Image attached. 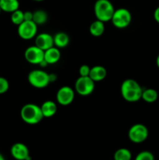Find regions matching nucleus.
Here are the masks:
<instances>
[{
  "label": "nucleus",
  "mask_w": 159,
  "mask_h": 160,
  "mask_svg": "<svg viewBox=\"0 0 159 160\" xmlns=\"http://www.w3.org/2000/svg\"><path fill=\"white\" fill-rule=\"evenodd\" d=\"M143 89L137 81L133 79H126L121 85L123 98L129 102H135L141 99Z\"/></svg>",
  "instance_id": "1"
},
{
  "label": "nucleus",
  "mask_w": 159,
  "mask_h": 160,
  "mask_svg": "<svg viewBox=\"0 0 159 160\" xmlns=\"http://www.w3.org/2000/svg\"><path fill=\"white\" fill-rule=\"evenodd\" d=\"M20 117L23 122L30 125H35L40 123L44 118L41 106L36 104L29 103L22 107L20 110Z\"/></svg>",
  "instance_id": "2"
},
{
  "label": "nucleus",
  "mask_w": 159,
  "mask_h": 160,
  "mask_svg": "<svg viewBox=\"0 0 159 160\" xmlns=\"http://www.w3.org/2000/svg\"><path fill=\"white\" fill-rule=\"evenodd\" d=\"M94 10L97 20L104 23L110 21L115 12L113 5L109 0H97Z\"/></svg>",
  "instance_id": "3"
},
{
  "label": "nucleus",
  "mask_w": 159,
  "mask_h": 160,
  "mask_svg": "<svg viewBox=\"0 0 159 160\" xmlns=\"http://www.w3.org/2000/svg\"><path fill=\"white\" fill-rule=\"evenodd\" d=\"M132 16L130 12L125 8H119L118 9H115L111 21L115 28L123 29L130 24Z\"/></svg>",
  "instance_id": "4"
},
{
  "label": "nucleus",
  "mask_w": 159,
  "mask_h": 160,
  "mask_svg": "<svg viewBox=\"0 0 159 160\" xmlns=\"http://www.w3.org/2000/svg\"><path fill=\"white\" fill-rule=\"evenodd\" d=\"M28 81L36 88H44L50 84L48 73L41 70H32L28 74Z\"/></svg>",
  "instance_id": "5"
},
{
  "label": "nucleus",
  "mask_w": 159,
  "mask_h": 160,
  "mask_svg": "<svg viewBox=\"0 0 159 160\" xmlns=\"http://www.w3.org/2000/svg\"><path fill=\"white\" fill-rule=\"evenodd\" d=\"M148 134V129L145 125L142 123H136L129 128L128 137L133 143L140 144L147 140Z\"/></svg>",
  "instance_id": "6"
},
{
  "label": "nucleus",
  "mask_w": 159,
  "mask_h": 160,
  "mask_svg": "<svg viewBox=\"0 0 159 160\" xmlns=\"http://www.w3.org/2000/svg\"><path fill=\"white\" fill-rule=\"evenodd\" d=\"M75 90L79 95L87 96L94 90V81L90 77H80L75 83Z\"/></svg>",
  "instance_id": "7"
},
{
  "label": "nucleus",
  "mask_w": 159,
  "mask_h": 160,
  "mask_svg": "<svg viewBox=\"0 0 159 160\" xmlns=\"http://www.w3.org/2000/svg\"><path fill=\"white\" fill-rule=\"evenodd\" d=\"M19 36L23 40H30L34 38L37 32V25L33 20L23 21L18 26Z\"/></svg>",
  "instance_id": "8"
},
{
  "label": "nucleus",
  "mask_w": 159,
  "mask_h": 160,
  "mask_svg": "<svg viewBox=\"0 0 159 160\" xmlns=\"http://www.w3.org/2000/svg\"><path fill=\"white\" fill-rule=\"evenodd\" d=\"M45 51L41 49L36 45L30 46L25 50L24 57L29 63L39 65L41 61L44 60Z\"/></svg>",
  "instance_id": "9"
},
{
  "label": "nucleus",
  "mask_w": 159,
  "mask_h": 160,
  "mask_svg": "<svg viewBox=\"0 0 159 160\" xmlns=\"http://www.w3.org/2000/svg\"><path fill=\"white\" fill-rule=\"evenodd\" d=\"M74 97V91L69 86H63V87L60 88L56 94L57 102L63 106H69L73 102Z\"/></svg>",
  "instance_id": "10"
},
{
  "label": "nucleus",
  "mask_w": 159,
  "mask_h": 160,
  "mask_svg": "<svg viewBox=\"0 0 159 160\" xmlns=\"http://www.w3.org/2000/svg\"><path fill=\"white\" fill-rule=\"evenodd\" d=\"M10 153L16 160H31L29 149L26 145L20 142H17L12 145Z\"/></svg>",
  "instance_id": "11"
},
{
  "label": "nucleus",
  "mask_w": 159,
  "mask_h": 160,
  "mask_svg": "<svg viewBox=\"0 0 159 160\" xmlns=\"http://www.w3.org/2000/svg\"><path fill=\"white\" fill-rule=\"evenodd\" d=\"M35 45L42 49L43 51L48 49L54 46V39L53 36L48 33H42L36 36Z\"/></svg>",
  "instance_id": "12"
},
{
  "label": "nucleus",
  "mask_w": 159,
  "mask_h": 160,
  "mask_svg": "<svg viewBox=\"0 0 159 160\" xmlns=\"http://www.w3.org/2000/svg\"><path fill=\"white\" fill-rule=\"evenodd\" d=\"M61 58V52L57 47H51L45 51L44 59L48 64H55L59 62Z\"/></svg>",
  "instance_id": "13"
},
{
  "label": "nucleus",
  "mask_w": 159,
  "mask_h": 160,
  "mask_svg": "<svg viewBox=\"0 0 159 160\" xmlns=\"http://www.w3.org/2000/svg\"><path fill=\"white\" fill-rule=\"evenodd\" d=\"M106 75H107V70L102 66H94L90 68V73H89L90 78L94 82L103 81L105 78Z\"/></svg>",
  "instance_id": "14"
},
{
  "label": "nucleus",
  "mask_w": 159,
  "mask_h": 160,
  "mask_svg": "<svg viewBox=\"0 0 159 160\" xmlns=\"http://www.w3.org/2000/svg\"><path fill=\"white\" fill-rule=\"evenodd\" d=\"M20 2L18 0H0V8L5 12L12 13L19 9Z\"/></svg>",
  "instance_id": "15"
},
{
  "label": "nucleus",
  "mask_w": 159,
  "mask_h": 160,
  "mask_svg": "<svg viewBox=\"0 0 159 160\" xmlns=\"http://www.w3.org/2000/svg\"><path fill=\"white\" fill-rule=\"evenodd\" d=\"M41 109L44 117L49 118V117H53L56 113L57 106L54 102L46 101L41 106Z\"/></svg>",
  "instance_id": "16"
},
{
  "label": "nucleus",
  "mask_w": 159,
  "mask_h": 160,
  "mask_svg": "<svg viewBox=\"0 0 159 160\" xmlns=\"http://www.w3.org/2000/svg\"><path fill=\"white\" fill-rule=\"evenodd\" d=\"M104 30H105L104 23L98 20L94 21L90 25V28H89V31H90V34L94 37H100V36H101L104 34Z\"/></svg>",
  "instance_id": "17"
},
{
  "label": "nucleus",
  "mask_w": 159,
  "mask_h": 160,
  "mask_svg": "<svg viewBox=\"0 0 159 160\" xmlns=\"http://www.w3.org/2000/svg\"><path fill=\"white\" fill-rule=\"evenodd\" d=\"M54 39V45L58 48H65L70 42V38L68 34L64 32H59L53 36Z\"/></svg>",
  "instance_id": "18"
},
{
  "label": "nucleus",
  "mask_w": 159,
  "mask_h": 160,
  "mask_svg": "<svg viewBox=\"0 0 159 160\" xmlns=\"http://www.w3.org/2000/svg\"><path fill=\"white\" fill-rule=\"evenodd\" d=\"M158 98L157 91L153 88H147L143 90L141 98L147 103H153Z\"/></svg>",
  "instance_id": "19"
},
{
  "label": "nucleus",
  "mask_w": 159,
  "mask_h": 160,
  "mask_svg": "<svg viewBox=\"0 0 159 160\" xmlns=\"http://www.w3.org/2000/svg\"><path fill=\"white\" fill-rule=\"evenodd\" d=\"M33 21L37 25H41L48 20V14L45 10L38 9L33 12Z\"/></svg>",
  "instance_id": "20"
},
{
  "label": "nucleus",
  "mask_w": 159,
  "mask_h": 160,
  "mask_svg": "<svg viewBox=\"0 0 159 160\" xmlns=\"http://www.w3.org/2000/svg\"><path fill=\"white\" fill-rule=\"evenodd\" d=\"M131 159L132 153L127 148H119L114 153V160H131Z\"/></svg>",
  "instance_id": "21"
},
{
  "label": "nucleus",
  "mask_w": 159,
  "mask_h": 160,
  "mask_svg": "<svg viewBox=\"0 0 159 160\" xmlns=\"http://www.w3.org/2000/svg\"><path fill=\"white\" fill-rule=\"evenodd\" d=\"M11 21L13 24L19 26L20 23L24 21V17H23V12L20 10V9L14 11L11 13Z\"/></svg>",
  "instance_id": "22"
},
{
  "label": "nucleus",
  "mask_w": 159,
  "mask_h": 160,
  "mask_svg": "<svg viewBox=\"0 0 159 160\" xmlns=\"http://www.w3.org/2000/svg\"><path fill=\"white\" fill-rule=\"evenodd\" d=\"M135 160H154V156L151 152L142 151L137 154Z\"/></svg>",
  "instance_id": "23"
},
{
  "label": "nucleus",
  "mask_w": 159,
  "mask_h": 160,
  "mask_svg": "<svg viewBox=\"0 0 159 160\" xmlns=\"http://www.w3.org/2000/svg\"><path fill=\"white\" fill-rule=\"evenodd\" d=\"M9 81L5 78L0 77V95H2V94L7 92V91L9 90Z\"/></svg>",
  "instance_id": "24"
},
{
  "label": "nucleus",
  "mask_w": 159,
  "mask_h": 160,
  "mask_svg": "<svg viewBox=\"0 0 159 160\" xmlns=\"http://www.w3.org/2000/svg\"><path fill=\"white\" fill-rule=\"evenodd\" d=\"M90 68L87 65H82L79 69V73L80 77H89Z\"/></svg>",
  "instance_id": "25"
},
{
  "label": "nucleus",
  "mask_w": 159,
  "mask_h": 160,
  "mask_svg": "<svg viewBox=\"0 0 159 160\" xmlns=\"http://www.w3.org/2000/svg\"><path fill=\"white\" fill-rule=\"evenodd\" d=\"M23 17H24V21H31L33 20V12L31 11L23 12Z\"/></svg>",
  "instance_id": "26"
},
{
  "label": "nucleus",
  "mask_w": 159,
  "mask_h": 160,
  "mask_svg": "<svg viewBox=\"0 0 159 160\" xmlns=\"http://www.w3.org/2000/svg\"><path fill=\"white\" fill-rule=\"evenodd\" d=\"M154 18L157 23H159V6L155 9L154 12Z\"/></svg>",
  "instance_id": "27"
},
{
  "label": "nucleus",
  "mask_w": 159,
  "mask_h": 160,
  "mask_svg": "<svg viewBox=\"0 0 159 160\" xmlns=\"http://www.w3.org/2000/svg\"><path fill=\"white\" fill-rule=\"evenodd\" d=\"M48 76H49L50 83L54 82V81H56V78H57V77H56L55 74H54V73H49V74H48Z\"/></svg>",
  "instance_id": "28"
},
{
  "label": "nucleus",
  "mask_w": 159,
  "mask_h": 160,
  "mask_svg": "<svg viewBox=\"0 0 159 160\" xmlns=\"http://www.w3.org/2000/svg\"><path fill=\"white\" fill-rule=\"evenodd\" d=\"M156 64H157V67L159 68V54L157 56V59H156Z\"/></svg>",
  "instance_id": "29"
},
{
  "label": "nucleus",
  "mask_w": 159,
  "mask_h": 160,
  "mask_svg": "<svg viewBox=\"0 0 159 160\" xmlns=\"http://www.w3.org/2000/svg\"><path fill=\"white\" fill-rule=\"evenodd\" d=\"M0 160H6V159H5L4 156H3L1 154V153H0Z\"/></svg>",
  "instance_id": "30"
},
{
  "label": "nucleus",
  "mask_w": 159,
  "mask_h": 160,
  "mask_svg": "<svg viewBox=\"0 0 159 160\" xmlns=\"http://www.w3.org/2000/svg\"><path fill=\"white\" fill-rule=\"evenodd\" d=\"M33 1H35V2H42L44 0H33Z\"/></svg>",
  "instance_id": "31"
},
{
  "label": "nucleus",
  "mask_w": 159,
  "mask_h": 160,
  "mask_svg": "<svg viewBox=\"0 0 159 160\" xmlns=\"http://www.w3.org/2000/svg\"><path fill=\"white\" fill-rule=\"evenodd\" d=\"M1 12H2V9H1V8H0V13H1Z\"/></svg>",
  "instance_id": "32"
}]
</instances>
